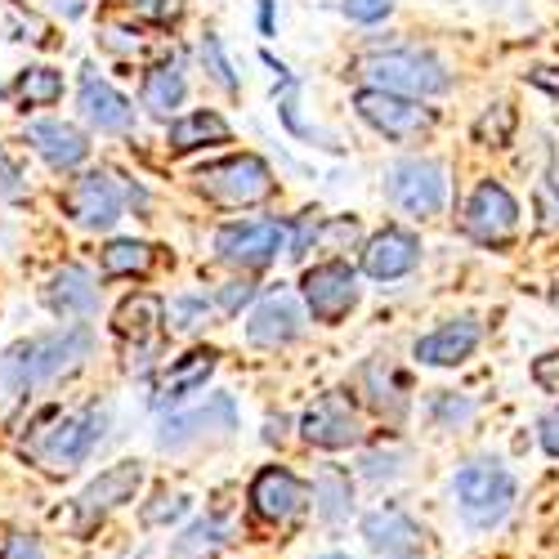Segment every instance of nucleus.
Here are the masks:
<instances>
[{
    "instance_id": "f8f14e48",
    "label": "nucleus",
    "mask_w": 559,
    "mask_h": 559,
    "mask_svg": "<svg viewBox=\"0 0 559 559\" xmlns=\"http://www.w3.org/2000/svg\"><path fill=\"white\" fill-rule=\"evenodd\" d=\"M63 211L81 224V228H112L121 219V189H117V175L108 170H90L76 175L63 193Z\"/></svg>"
},
{
    "instance_id": "9b49d317",
    "label": "nucleus",
    "mask_w": 559,
    "mask_h": 559,
    "mask_svg": "<svg viewBox=\"0 0 559 559\" xmlns=\"http://www.w3.org/2000/svg\"><path fill=\"white\" fill-rule=\"evenodd\" d=\"M300 296H305V305L318 322H341L358 305V277L345 260L313 264L305 273V283H300Z\"/></svg>"
},
{
    "instance_id": "ddd939ff",
    "label": "nucleus",
    "mask_w": 559,
    "mask_h": 559,
    "mask_svg": "<svg viewBox=\"0 0 559 559\" xmlns=\"http://www.w3.org/2000/svg\"><path fill=\"white\" fill-rule=\"evenodd\" d=\"M139 484H144V465H139V461H117V465H108V471H104L95 484H85V492L76 497L81 528H90L95 520H104L108 510L134 501Z\"/></svg>"
},
{
    "instance_id": "f257e3e1",
    "label": "nucleus",
    "mask_w": 559,
    "mask_h": 559,
    "mask_svg": "<svg viewBox=\"0 0 559 559\" xmlns=\"http://www.w3.org/2000/svg\"><path fill=\"white\" fill-rule=\"evenodd\" d=\"M104 426H108L104 407H85V412L45 407L36 416L32 435L23 439V456L45 465L50 475H68V471H76V465H85V456L99 448Z\"/></svg>"
},
{
    "instance_id": "2eb2a0df",
    "label": "nucleus",
    "mask_w": 559,
    "mask_h": 559,
    "mask_svg": "<svg viewBox=\"0 0 559 559\" xmlns=\"http://www.w3.org/2000/svg\"><path fill=\"white\" fill-rule=\"evenodd\" d=\"M300 328H305V313H300V300L292 296V292H269L260 305H255V313H251V322H247V341L251 345H260V349H283V345H292L296 336H300Z\"/></svg>"
},
{
    "instance_id": "c9c22d12",
    "label": "nucleus",
    "mask_w": 559,
    "mask_h": 559,
    "mask_svg": "<svg viewBox=\"0 0 559 559\" xmlns=\"http://www.w3.org/2000/svg\"><path fill=\"white\" fill-rule=\"evenodd\" d=\"M537 215H542L546 233L559 228V189H555V183H542V189H537Z\"/></svg>"
},
{
    "instance_id": "c85d7f7f",
    "label": "nucleus",
    "mask_w": 559,
    "mask_h": 559,
    "mask_svg": "<svg viewBox=\"0 0 559 559\" xmlns=\"http://www.w3.org/2000/svg\"><path fill=\"white\" fill-rule=\"evenodd\" d=\"M63 99V72L55 68H27L19 76V104L23 108H55Z\"/></svg>"
},
{
    "instance_id": "f3484780",
    "label": "nucleus",
    "mask_w": 559,
    "mask_h": 559,
    "mask_svg": "<svg viewBox=\"0 0 559 559\" xmlns=\"http://www.w3.org/2000/svg\"><path fill=\"white\" fill-rule=\"evenodd\" d=\"M251 510L269 524H283L292 520L296 510L305 506V484L287 471V465H264V471L251 479Z\"/></svg>"
},
{
    "instance_id": "4468645a",
    "label": "nucleus",
    "mask_w": 559,
    "mask_h": 559,
    "mask_svg": "<svg viewBox=\"0 0 559 559\" xmlns=\"http://www.w3.org/2000/svg\"><path fill=\"white\" fill-rule=\"evenodd\" d=\"M300 430H305V439H309L313 448H328V452L349 448V443H358V439H362L358 412H354V403H349L345 394H322V399L305 412Z\"/></svg>"
},
{
    "instance_id": "0eeeda50",
    "label": "nucleus",
    "mask_w": 559,
    "mask_h": 559,
    "mask_svg": "<svg viewBox=\"0 0 559 559\" xmlns=\"http://www.w3.org/2000/svg\"><path fill=\"white\" fill-rule=\"evenodd\" d=\"M198 189L219 206H255L273 193V170H269V162H260L251 153H238V157L202 166Z\"/></svg>"
},
{
    "instance_id": "4be33fe9",
    "label": "nucleus",
    "mask_w": 559,
    "mask_h": 559,
    "mask_svg": "<svg viewBox=\"0 0 559 559\" xmlns=\"http://www.w3.org/2000/svg\"><path fill=\"white\" fill-rule=\"evenodd\" d=\"M475 345H479V322L475 318H452L439 332L416 341V358H421L426 367H456V362H465L475 354Z\"/></svg>"
},
{
    "instance_id": "a19ab883",
    "label": "nucleus",
    "mask_w": 559,
    "mask_h": 559,
    "mask_svg": "<svg viewBox=\"0 0 559 559\" xmlns=\"http://www.w3.org/2000/svg\"><path fill=\"white\" fill-rule=\"evenodd\" d=\"M260 32H273V0H260Z\"/></svg>"
},
{
    "instance_id": "9d476101",
    "label": "nucleus",
    "mask_w": 559,
    "mask_h": 559,
    "mask_svg": "<svg viewBox=\"0 0 559 559\" xmlns=\"http://www.w3.org/2000/svg\"><path fill=\"white\" fill-rule=\"evenodd\" d=\"M461 224L479 247H506L510 238H515V228H520V202L510 198L506 183L484 179L479 189L471 193V202H465V219Z\"/></svg>"
},
{
    "instance_id": "ea45409f",
    "label": "nucleus",
    "mask_w": 559,
    "mask_h": 559,
    "mask_svg": "<svg viewBox=\"0 0 559 559\" xmlns=\"http://www.w3.org/2000/svg\"><path fill=\"white\" fill-rule=\"evenodd\" d=\"M542 448H546L550 456H559V407L542 416Z\"/></svg>"
},
{
    "instance_id": "a211bd4d",
    "label": "nucleus",
    "mask_w": 559,
    "mask_h": 559,
    "mask_svg": "<svg viewBox=\"0 0 559 559\" xmlns=\"http://www.w3.org/2000/svg\"><path fill=\"white\" fill-rule=\"evenodd\" d=\"M362 537L367 546L385 555V559H412L416 550H421V528H416V520L407 515V510L399 506H381L371 510V515H362Z\"/></svg>"
},
{
    "instance_id": "f704fd0d",
    "label": "nucleus",
    "mask_w": 559,
    "mask_h": 559,
    "mask_svg": "<svg viewBox=\"0 0 559 559\" xmlns=\"http://www.w3.org/2000/svg\"><path fill=\"white\" fill-rule=\"evenodd\" d=\"M345 19H354V23H381V19H390V10H394V0H345Z\"/></svg>"
},
{
    "instance_id": "7c9ffc66",
    "label": "nucleus",
    "mask_w": 559,
    "mask_h": 559,
    "mask_svg": "<svg viewBox=\"0 0 559 559\" xmlns=\"http://www.w3.org/2000/svg\"><path fill=\"white\" fill-rule=\"evenodd\" d=\"M510 134H515V112H510L506 104H492V108L475 121V139H479V144H488V148H506Z\"/></svg>"
},
{
    "instance_id": "bb28decb",
    "label": "nucleus",
    "mask_w": 559,
    "mask_h": 559,
    "mask_svg": "<svg viewBox=\"0 0 559 559\" xmlns=\"http://www.w3.org/2000/svg\"><path fill=\"white\" fill-rule=\"evenodd\" d=\"M313 501H318V515L328 520V524L349 520V510H354V484H349V475L341 471V465H322V471H318Z\"/></svg>"
},
{
    "instance_id": "39448f33",
    "label": "nucleus",
    "mask_w": 559,
    "mask_h": 559,
    "mask_svg": "<svg viewBox=\"0 0 559 559\" xmlns=\"http://www.w3.org/2000/svg\"><path fill=\"white\" fill-rule=\"evenodd\" d=\"M23 349V371H27V390L36 385H50L68 371H76L90 349H95V336H90L85 322H72V328H59V332H45V336H32V341H19Z\"/></svg>"
},
{
    "instance_id": "c756f323",
    "label": "nucleus",
    "mask_w": 559,
    "mask_h": 559,
    "mask_svg": "<svg viewBox=\"0 0 559 559\" xmlns=\"http://www.w3.org/2000/svg\"><path fill=\"white\" fill-rule=\"evenodd\" d=\"M224 520H198L189 533H183L179 542H175V559H211L219 546H224Z\"/></svg>"
},
{
    "instance_id": "72a5a7b5",
    "label": "nucleus",
    "mask_w": 559,
    "mask_h": 559,
    "mask_svg": "<svg viewBox=\"0 0 559 559\" xmlns=\"http://www.w3.org/2000/svg\"><path fill=\"white\" fill-rule=\"evenodd\" d=\"M157 501L162 506H144V524H170V520H179L183 510H189V497L183 492H162Z\"/></svg>"
},
{
    "instance_id": "5701e85b",
    "label": "nucleus",
    "mask_w": 559,
    "mask_h": 559,
    "mask_svg": "<svg viewBox=\"0 0 559 559\" xmlns=\"http://www.w3.org/2000/svg\"><path fill=\"white\" fill-rule=\"evenodd\" d=\"M219 354L215 349H189L183 358H175L166 371H162V381L153 390V407H170L179 399H189L193 390H202L211 381V371H215Z\"/></svg>"
},
{
    "instance_id": "cd10ccee",
    "label": "nucleus",
    "mask_w": 559,
    "mask_h": 559,
    "mask_svg": "<svg viewBox=\"0 0 559 559\" xmlns=\"http://www.w3.org/2000/svg\"><path fill=\"white\" fill-rule=\"evenodd\" d=\"M153 269V247L134 242V238H117L104 247V273L108 277H139Z\"/></svg>"
},
{
    "instance_id": "412c9836",
    "label": "nucleus",
    "mask_w": 559,
    "mask_h": 559,
    "mask_svg": "<svg viewBox=\"0 0 559 559\" xmlns=\"http://www.w3.org/2000/svg\"><path fill=\"white\" fill-rule=\"evenodd\" d=\"M45 305H50L59 318H95L99 313V287L95 277H90V269L81 264H68L50 277V287H45Z\"/></svg>"
},
{
    "instance_id": "1a4fd4ad",
    "label": "nucleus",
    "mask_w": 559,
    "mask_h": 559,
    "mask_svg": "<svg viewBox=\"0 0 559 559\" xmlns=\"http://www.w3.org/2000/svg\"><path fill=\"white\" fill-rule=\"evenodd\" d=\"M215 251L224 264L238 269H264L277 260V251H287V224L277 219H242V224H224L215 233Z\"/></svg>"
},
{
    "instance_id": "473e14b6",
    "label": "nucleus",
    "mask_w": 559,
    "mask_h": 559,
    "mask_svg": "<svg viewBox=\"0 0 559 559\" xmlns=\"http://www.w3.org/2000/svg\"><path fill=\"white\" fill-rule=\"evenodd\" d=\"M202 63H206V72H211V81H215V85L238 90V72H233V63L224 59V45H219V36H215V32H206V36H202Z\"/></svg>"
},
{
    "instance_id": "393cba45",
    "label": "nucleus",
    "mask_w": 559,
    "mask_h": 559,
    "mask_svg": "<svg viewBox=\"0 0 559 559\" xmlns=\"http://www.w3.org/2000/svg\"><path fill=\"white\" fill-rule=\"evenodd\" d=\"M228 121L211 108H198L189 117L170 121V148L175 153H193V148H206V144H228Z\"/></svg>"
},
{
    "instance_id": "4c0bfd02",
    "label": "nucleus",
    "mask_w": 559,
    "mask_h": 559,
    "mask_svg": "<svg viewBox=\"0 0 559 559\" xmlns=\"http://www.w3.org/2000/svg\"><path fill=\"white\" fill-rule=\"evenodd\" d=\"M251 296H255V287H251V283H228V287L219 292V300H215V305H219L224 313H238V309H242Z\"/></svg>"
},
{
    "instance_id": "6e6552de",
    "label": "nucleus",
    "mask_w": 559,
    "mask_h": 559,
    "mask_svg": "<svg viewBox=\"0 0 559 559\" xmlns=\"http://www.w3.org/2000/svg\"><path fill=\"white\" fill-rule=\"evenodd\" d=\"M354 112L385 139H399V144H416V139H426L435 130V112L421 108V99H407V95H394V90H377V85L358 90Z\"/></svg>"
},
{
    "instance_id": "423d86ee",
    "label": "nucleus",
    "mask_w": 559,
    "mask_h": 559,
    "mask_svg": "<svg viewBox=\"0 0 559 559\" xmlns=\"http://www.w3.org/2000/svg\"><path fill=\"white\" fill-rule=\"evenodd\" d=\"M385 198L412 219H430L448 202V170L430 157H403L385 175Z\"/></svg>"
},
{
    "instance_id": "e433bc0d",
    "label": "nucleus",
    "mask_w": 559,
    "mask_h": 559,
    "mask_svg": "<svg viewBox=\"0 0 559 559\" xmlns=\"http://www.w3.org/2000/svg\"><path fill=\"white\" fill-rule=\"evenodd\" d=\"M23 193V170L14 166V157L0 148V198H19Z\"/></svg>"
},
{
    "instance_id": "2f4dec72",
    "label": "nucleus",
    "mask_w": 559,
    "mask_h": 559,
    "mask_svg": "<svg viewBox=\"0 0 559 559\" xmlns=\"http://www.w3.org/2000/svg\"><path fill=\"white\" fill-rule=\"evenodd\" d=\"M170 322H175V332H198L211 322V305L206 296H179L170 300Z\"/></svg>"
},
{
    "instance_id": "7ed1b4c3",
    "label": "nucleus",
    "mask_w": 559,
    "mask_h": 559,
    "mask_svg": "<svg viewBox=\"0 0 559 559\" xmlns=\"http://www.w3.org/2000/svg\"><path fill=\"white\" fill-rule=\"evenodd\" d=\"M362 72L377 81V90H394V95L407 99H430L448 90V68L430 55V50H412V45H399V50H377L367 55Z\"/></svg>"
},
{
    "instance_id": "f03ea898",
    "label": "nucleus",
    "mask_w": 559,
    "mask_h": 559,
    "mask_svg": "<svg viewBox=\"0 0 559 559\" xmlns=\"http://www.w3.org/2000/svg\"><path fill=\"white\" fill-rule=\"evenodd\" d=\"M452 497H456L461 520L471 528H492L510 515V506H515V475L497 461H465L456 471Z\"/></svg>"
},
{
    "instance_id": "58836bf2",
    "label": "nucleus",
    "mask_w": 559,
    "mask_h": 559,
    "mask_svg": "<svg viewBox=\"0 0 559 559\" xmlns=\"http://www.w3.org/2000/svg\"><path fill=\"white\" fill-rule=\"evenodd\" d=\"M0 559H45V555H40V546L32 537H10L5 550H0Z\"/></svg>"
},
{
    "instance_id": "aec40b11",
    "label": "nucleus",
    "mask_w": 559,
    "mask_h": 559,
    "mask_svg": "<svg viewBox=\"0 0 559 559\" xmlns=\"http://www.w3.org/2000/svg\"><path fill=\"white\" fill-rule=\"evenodd\" d=\"M416 260H421V242H416V233H407V228H381L377 238L362 247V269H367V277H377V283H394V277L412 273Z\"/></svg>"
},
{
    "instance_id": "79ce46f5",
    "label": "nucleus",
    "mask_w": 559,
    "mask_h": 559,
    "mask_svg": "<svg viewBox=\"0 0 559 559\" xmlns=\"http://www.w3.org/2000/svg\"><path fill=\"white\" fill-rule=\"evenodd\" d=\"M318 559H349V555H341V550H332V555H318Z\"/></svg>"
},
{
    "instance_id": "6ab92c4d",
    "label": "nucleus",
    "mask_w": 559,
    "mask_h": 559,
    "mask_svg": "<svg viewBox=\"0 0 559 559\" xmlns=\"http://www.w3.org/2000/svg\"><path fill=\"white\" fill-rule=\"evenodd\" d=\"M81 117L104 134H126L134 126V104L117 95L95 68H81Z\"/></svg>"
},
{
    "instance_id": "a878e982",
    "label": "nucleus",
    "mask_w": 559,
    "mask_h": 559,
    "mask_svg": "<svg viewBox=\"0 0 559 559\" xmlns=\"http://www.w3.org/2000/svg\"><path fill=\"white\" fill-rule=\"evenodd\" d=\"M183 104V68L179 59H166L157 68L144 72V108L153 117H170Z\"/></svg>"
},
{
    "instance_id": "dca6fc26",
    "label": "nucleus",
    "mask_w": 559,
    "mask_h": 559,
    "mask_svg": "<svg viewBox=\"0 0 559 559\" xmlns=\"http://www.w3.org/2000/svg\"><path fill=\"white\" fill-rule=\"evenodd\" d=\"M233 426H238V407H233L228 394H215L206 407L170 416V421L162 426V435H157V443L162 448H183V443H198L206 435H228Z\"/></svg>"
},
{
    "instance_id": "b1692460",
    "label": "nucleus",
    "mask_w": 559,
    "mask_h": 559,
    "mask_svg": "<svg viewBox=\"0 0 559 559\" xmlns=\"http://www.w3.org/2000/svg\"><path fill=\"white\" fill-rule=\"evenodd\" d=\"M27 144L50 162L55 170H72L90 157V144H85V134L68 121H32L27 126Z\"/></svg>"
},
{
    "instance_id": "20e7f679",
    "label": "nucleus",
    "mask_w": 559,
    "mask_h": 559,
    "mask_svg": "<svg viewBox=\"0 0 559 559\" xmlns=\"http://www.w3.org/2000/svg\"><path fill=\"white\" fill-rule=\"evenodd\" d=\"M166 305L148 292L139 296H126L117 305V318H112V332L121 341V354H126V367L130 371H148L157 358H162V345H166Z\"/></svg>"
}]
</instances>
